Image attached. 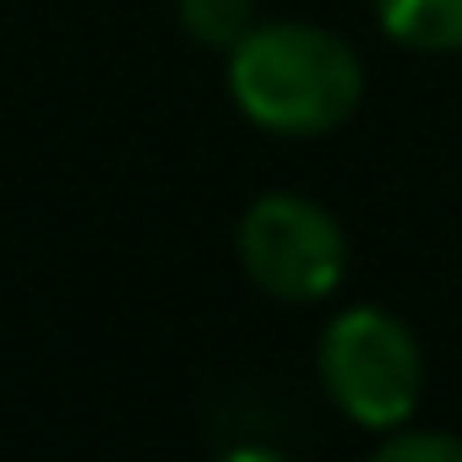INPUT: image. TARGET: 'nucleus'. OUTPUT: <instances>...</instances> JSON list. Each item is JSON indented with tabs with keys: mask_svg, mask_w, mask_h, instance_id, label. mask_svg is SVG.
<instances>
[{
	"mask_svg": "<svg viewBox=\"0 0 462 462\" xmlns=\"http://www.w3.org/2000/svg\"><path fill=\"white\" fill-rule=\"evenodd\" d=\"M228 93L262 131L321 136L354 115L365 71L343 39L310 23H267L228 50Z\"/></svg>",
	"mask_w": 462,
	"mask_h": 462,
	"instance_id": "f257e3e1",
	"label": "nucleus"
},
{
	"mask_svg": "<svg viewBox=\"0 0 462 462\" xmlns=\"http://www.w3.org/2000/svg\"><path fill=\"white\" fill-rule=\"evenodd\" d=\"M381 457H413V462H462V440L457 435H392L381 440Z\"/></svg>",
	"mask_w": 462,
	"mask_h": 462,
	"instance_id": "423d86ee",
	"label": "nucleus"
},
{
	"mask_svg": "<svg viewBox=\"0 0 462 462\" xmlns=\"http://www.w3.org/2000/svg\"><path fill=\"white\" fill-rule=\"evenodd\" d=\"M321 381L332 402L365 430H397L424 392V354L413 332L386 310H343L321 337Z\"/></svg>",
	"mask_w": 462,
	"mask_h": 462,
	"instance_id": "f03ea898",
	"label": "nucleus"
},
{
	"mask_svg": "<svg viewBox=\"0 0 462 462\" xmlns=\"http://www.w3.org/2000/svg\"><path fill=\"white\" fill-rule=\"evenodd\" d=\"M180 23L196 44L235 50L256 28V12H251V0H180Z\"/></svg>",
	"mask_w": 462,
	"mask_h": 462,
	"instance_id": "39448f33",
	"label": "nucleus"
},
{
	"mask_svg": "<svg viewBox=\"0 0 462 462\" xmlns=\"http://www.w3.org/2000/svg\"><path fill=\"white\" fill-rule=\"evenodd\" d=\"M240 262L273 300H321L343 283L348 245L332 212L305 196H262L240 223Z\"/></svg>",
	"mask_w": 462,
	"mask_h": 462,
	"instance_id": "7ed1b4c3",
	"label": "nucleus"
},
{
	"mask_svg": "<svg viewBox=\"0 0 462 462\" xmlns=\"http://www.w3.org/2000/svg\"><path fill=\"white\" fill-rule=\"evenodd\" d=\"M375 17L408 50L430 55L462 50V0H375Z\"/></svg>",
	"mask_w": 462,
	"mask_h": 462,
	"instance_id": "20e7f679",
	"label": "nucleus"
}]
</instances>
